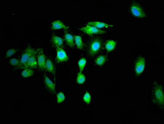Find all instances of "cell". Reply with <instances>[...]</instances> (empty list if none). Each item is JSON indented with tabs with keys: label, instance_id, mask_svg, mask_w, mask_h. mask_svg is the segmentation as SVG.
<instances>
[{
	"label": "cell",
	"instance_id": "cell-9",
	"mask_svg": "<svg viewBox=\"0 0 164 124\" xmlns=\"http://www.w3.org/2000/svg\"><path fill=\"white\" fill-rule=\"evenodd\" d=\"M145 65V59L142 57H139L135 64V71L137 74H139L142 73Z\"/></svg>",
	"mask_w": 164,
	"mask_h": 124
},
{
	"label": "cell",
	"instance_id": "cell-13",
	"mask_svg": "<svg viewBox=\"0 0 164 124\" xmlns=\"http://www.w3.org/2000/svg\"><path fill=\"white\" fill-rule=\"evenodd\" d=\"M88 25L93 26L97 28H108L112 27L113 25H110L108 24L103 22H99V21H93V22H88L87 24Z\"/></svg>",
	"mask_w": 164,
	"mask_h": 124
},
{
	"label": "cell",
	"instance_id": "cell-3",
	"mask_svg": "<svg viewBox=\"0 0 164 124\" xmlns=\"http://www.w3.org/2000/svg\"><path fill=\"white\" fill-rule=\"evenodd\" d=\"M37 49V53L36 57L37 59L38 67L42 71L45 70V63L46 60L44 51L40 48Z\"/></svg>",
	"mask_w": 164,
	"mask_h": 124
},
{
	"label": "cell",
	"instance_id": "cell-12",
	"mask_svg": "<svg viewBox=\"0 0 164 124\" xmlns=\"http://www.w3.org/2000/svg\"><path fill=\"white\" fill-rule=\"evenodd\" d=\"M44 82H45V86L52 93H55V86L52 81L46 74L44 76Z\"/></svg>",
	"mask_w": 164,
	"mask_h": 124
},
{
	"label": "cell",
	"instance_id": "cell-20",
	"mask_svg": "<svg viewBox=\"0 0 164 124\" xmlns=\"http://www.w3.org/2000/svg\"><path fill=\"white\" fill-rule=\"evenodd\" d=\"M86 80V77L82 74V72H79L77 74L76 82L79 84H82L85 82Z\"/></svg>",
	"mask_w": 164,
	"mask_h": 124
},
{
	"label": "cell",
	"instance_id": "cell-6",
	"mask_svg": "<svg viewBox=\"0 0 164 124\" xmlns=\"http://www.w3.org/2000/svg\"><path fill=\"white\" fill-rule=\"evenodd\" d=\"M56 60L58 63H62L69 60L68 56L62 47H56Z\"/></svg>",
	"mask_w": 164,
	"mask_h": 124
},
{
	"label": "cell",
	"instance_id": "cell-18",
	"mask_svg": "<svg viewBox=\"0 0 164 124\" xmlns=\"http://www.w3.org/2000/svg\"><path fill=\"white\" fill-rule=\"evenodd\" d=\"M34 71L32 69H24L22 72L21 75L24 78H29L34 75Z\"/></svg>",
	"mask_w": 164,
	"mask_h": 124
},
{
	"label": "cell",
	"instance_id": "cell-15",
	"mask_svg": "<svg viewBox=\"0 0 164 124\" xmlns=\"http://www.w3.org/2000/svg\"><path fill=\"white\" fill-rule=\"evenodd\" d=\"M45 69L49 73L55 75V66L52 61L49 58L46 60Z\"/></svg>",
	"mask_w": 164,
	"mask_h": 124
},
{
	"label": "cell",
	"instance_id": "cell-25",
	"mask_svg": "<svg viewBox=\"0 0 164 124\" xmlns=\"http://www.w3.org/2000/svg\"><path fill=\"white\" fill-rule=\"evenodd\" d=\"M16 52V50L14 48H11V49H8L6 53V57L7 58H9L15 54Z\"/></svg>",
	"mask_w": 164,
	"mask_h": 124
},
{
	"label": "cell",
	"instance_id": "cell-4",
	"mask_svg": "<svg viewBox=\"0 0 164 124\" xmlns=\"http://www.w3.org/2000/svg\"><path fill=\"white\" fill-rule=\"evenodd\" d=\"M80 30L82 31L86 34L90 36H92L94 34H102V33H106V31L102 30L99 29L93 26H91L87 25L85 27H81L80 28Z\"/></svg>",
	"mask_w": 164,
	"mask_h": 124
},
{
	"label": "cell",
	"instance_id": "cell-21",
	"mask_svg": "<svg viewBox=\"0 0 164 124\" xmlns=\"http://www.w3.org/2000/svg\"><path fill=\"white\" fill-rule=\"evenodd\" d=\"M10 64L13 66L19 68L20 67V60L16 58H13L9 61Z\"/></svg>",
	"mask_w": 164,
	"mask_h": 124
},
{
	"label": "cell",
	"instance_id": "cell-10",
	"mask_svg": "<svg viewBox=\"0 0 164 124\" xmlns=\"http://www.w3.org/2000/svg\"><path fill=\"white\" fill-rule=\"evenodd\" d=\"M69 28V27L66 25L63 22L60 20H56L52 23L51 29L52 30L61 29L68 30Z\"/></svg>",
	"mask_w": 164,
	"mask_h": 124
},
{
	"label": "cell",
	"instance_id": "cell-7",
	"mask_svg": "<svg viewBox=\"0 0 164 124\" xmlns=\"http://www.w3.org/2000/svg\"><path fill=\"white\" fill-rule=\"evenodd\" d=\"M37 53V49L36 51L29 58L27 63L24 64L22 69H34L36 68L38 66V62L37 61L36 56Z\"/></svg>",
	"mask_w": 164,
	"mask_h": 124
},
{
	"label": "cell",
	"instance_id": "cell-17",
	"mask_svg": "<svg viewBox=\"0 0 164 124\" xmlns=\"http://www.w3.org/2000/svg\"><path fill=\"white\" fill-rule=\"evenodd\" d=\"M116 45V42L115 41L110 40L106 43L105 48L108 51H111L114 49Z\"/></svg>",
	"mask_w": 164,
	"mask_h": 124
},
{
	"label": "cell",
	"instance_id": "cell-19",
	"mask_svg": "<svg viewBox=\"0 0 164 124\" xmlns=\"http://www.w3.org/2000/svg\"><path fill=\"white\" fill-rule=\"evenodd\" d=\"M107 60V58L105 56L101 55L97 58V59L95 60V63L97 65L102 66L105 63Z\"/></svg>",
	"mask_w": 164,
	"mask_h": 124
},
{
	"label": "cell",
	"instance_id": "cell-11",
	"mask_svg": "<svg viewBox=\"0 0 164 124\" xmlns=\"http://www.w3.org/2000/svg\"><path fill=\"white\" fill-rule=\"evenodd\" d=\"M64 38H65V42H66V43L69 46L71 47V48H73L74 46V36H73L71 33H69L67 30H65L64 31Z\"/></svg>",
	"mask_w": 164,
	"mask_h": 124
},
{
	"label": "cell",
	"instance_id": "cell-16",
	"mask_svg": "<svg viewBox=\"0 0 164 124\" xmlns=\"http://www.w3.org/2000/svg\"><path fill=\"white\" fill-rule=\"evenodd\" d=\"M74 38L75 43L78 48L79 49H82L83 48L84 44L81 36L79 35L74 36Z\"/></svg>",
	"mask_w": 164,
	"mask_h": 124
},
{
	"label": "cell",
	"instance_id": "cell-2",
	"mask_svg": "<svg viewBox=\"0 0 164 124\" xmlns=\"http://www.w3.org/2000/svg\"><path fill=\"white\" fill-rule=\"evenodd\" d=\"M102 42L99 38L92 40L90 45L89 54L91 56H94L98 53L101 48Z\"/></svg>",
	"mask_w": 164,
	"mask_h": 124
},
{
	"label": "cell",
	"instance_id": "cell-24",
	"mask_svg": "<svg viewBox=\"0 0 164 124\" xmlns=\"http://www.w3.org/2000/svg\"><path fill=\"white\" fill-rule=\"evenodd\" d=\"M83 99L85 102L87 104H90L91 100L90 94L88 92H86V94L83 95Z\"/></svg>",
	"mask_w": 164,
	"mask_h": 124
},
{
	"label": "cell",
	"instance_id": "cell-8",
	"mask_svg": "<svg viewBox=\"0 0 164 124\" xmlns=\"http://www.w3.org/2000/svg\"><path fill=\"white\" fill-rule=\"evenodd\" d=\"M131 11L134 16L139 17H145V14L143 9L137 4L132 5L130 7Z\"/></svg>",
	"mask_w": 164,
	"mask_h": 124
},
{
	"label": "cell",
	"instance_id": "cell-23",
	"mask_svg": "<svg viewBox=\"0 0 164 124\" xmlns=\"http://www.w3.org/2000/svg\"><path fill=\"white\" fill-rule=\"evenodd\" d=\"M57 104H60L65 100V96L63 93L60 92L57 95Z\"/></svg>",
	"mask_w": 164,
	"mask_h": 124
},
{
	"label": "cell",
	"instance_id": "cell-1",
	"mask_svg": "<svg viewBox=\"0 0 164 124\" xmlns=\"http://www.w3.org/2000/svg\"><path fill=\"white\" fill-rule=\"evenodd\" d=\"M36 51L37 49L33 48L31 46H29L26 48L25 50L23 52L20 60V64L19 69H22L23 66L27 63L29 58Z\"/></svg>",
	"mask_w": 164,
	"mask_h": 124
},
{
	"label": "cell",
	"instance_id": "cell-22",
	"mask_svg": "<svg viewBox=\"0 0 164 124\" xmlns=\"http://www.w3.org/2000/svg\"><path fill=\"white\" fill-rule=\"evenodd\" d=\"M87 63V60L85 58H82L80 59L78 62V65L80 72H82L84 69Z\"/></svg>",
	"mask_w": 164,
	"mask_h": 124
},
{
	"label": "cell",
	"instance_id": "cell-14",
	"mask_svg": "<svg viewBox=\"0 0 164 124\" xmlns=\"http://www.w3.org/2000/svg\"><path fill=\"white\" fill-rule=\"evenodd\" d=\"M51 42L55 47H62L64 44V40L61 37L53 35L51 38Z\"/></svg>",
	"mask_w": 164,
	"mask_h": 124
},
{
	"label": "cell",
	"instance_id": "cell-5",
	"mask_svg": "<svg viewBox=\"0 0 164 124\" xmlns=\"http://www.w3.org/2000/svg\"><path fill=\"white\" fill-rule=\"evenodd\" d=\"M153 95L155 96V100L159 104L163 105H164V94L163 91L162 86H160L156 85L153 89Z\"/></svg>",
	"mask_w": 164,
	"mask_h": 124
}]
</instances>
